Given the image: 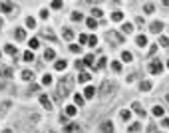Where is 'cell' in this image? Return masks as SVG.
Masks as SVG:
<instances>
[{"label":"cell","mask_w":169,"mask_h":133,"mask_svg":"<svg viewBox=\"0 0 169 133\" xmlns=\"http://www.w3.org/2000/svg\"><path fill=\"white\" fill-rule=\"evenodd\" d=\"M94 60H96V58L90 54V56H86V58H84V64H86V66H92V64H94Z\"/></svg>","instance_id":"d590c367"},{"label":"cell","mask_w":169,"mask_h":133,"mask_svg":"<svg viewBox=\"0 0 169 133\" xmlns=\"http://www.w3.org/2000/svg\"><path fill=\"white\" fill-rule=\"evenodd\" d=\"M161 70H163V66H161V62H159V60H153V62L149 64V72H151V74H155V76H157V74H161Z\"/></svg>","instance_id":"277c9868"},{"label":"cell","mask_w":169,"mask_h":133,"mask_svg":"<svg viewBox=\"0 0 169 133\" xmlns=\"http://www.w3.org/2000/svg\"><path fill=\"white\" fill-rule=\"evenodd\" d=\"M42 84H44V86H50V84H52V76H44Z\"/></svg>","instance_id":"60d3db41"},{"label":"cell","mask_w":169,"mask_h":133,"mask_svg":"<svg viewBox=\"0 0 169 133\" xmlns=\"http://www.w3.org/2000/svg\"><path fill=\"white\" fill-rule=\"evenodd\" d=\"M167 68H169V60H167Z\"/></svg>","instance_id":"db71d44e"},{"label":"cell","mask_w":169,"mask_h":133,"mask_svg":"<svg viewBox=\"0 0 169 133\" xmlns=\"http://www.w3.org/2000/svg\"><path fill=\"white\" fill-rule=\"evenodd\" d=\"M74 101H76V105H82V103H84V95H80V93H74Z\"/></svg>","instance_id":"4dcf8cb0"},{"label":"cell","mask_w":169,"mask_h":133,"mask_svg":"<svg viewBox=\"0 0 169 133\" xmlns=\"http://www.w3.org/2000/svg\"><path fill=\"white\" fill-rule=\"evenodd\" d=\"M0 28H2V18H0Z\"/></svg>","instance_id":"f5cc1de1"},{"label":"cell","mask_w":169,"mask_h":133,"mask_svg":"<svg viewBox=\"0 0 169 133\" xmlns=\"http://www.w3.org/2000/svg\"><path fill=\"white\" fill-rule=\"evenodd\" d=\"M143 12H145V14H153V12H155V4H153V2H145V4H143Z\"/></svg>","instance_id":"ba28073f"},{"label":"cell","mask_w":169,"mask_h":133,"mask_svg":"<svg viewBox=\"0 0 169 133\" xmlns=\"http://www.w3.org/2000/svg\"><path fill=\"white\" fill-rule=\"evenodd\" d=\"M88 46H98V38L92 34V36H88Z\"/></svg>","instance_id":"1f68e13d"},{"label":"cell","mask_w":169,"mask_h":133,"mask_svg":"<svg viewBox=\"0 0 169 133\" xmlns=\"http://www.w3.org/2000/svg\"><path fill=\"white\" fill-rule=\"evenodd\" d=\"M78 113V107H74V105H68L66 107V117H74Z\"/></svg>","instance_id":"9a60e30c"},{"label":"cell","mask_w":169,"mask_h":133,"mask_svg":"<svg viewBox=\"0 0 169 133\" xmlns=\"http://www.w3.org/2000/svg\"><path fill=\"white\" fill-rule=\"evenodd\" d=\"M0 78H12V68L10 66H0Z\"/></svg>","instance_id":"8992f818"},{"label":"cell","mask_w":169,"mask_h":133,"mask_svg":"<svg viewBox=\"0 0 169 133\" xmlns=\"http://www.w3.org/2000/svg\"><path fill=\"white\" fill-rule=\"evenodd\" d=\"M139 129H141V123H131L129 125V133H139Z\"/></svg>","instance_id":"484cf974"},{"label":"cell","mask_w":169,"mask_h":133,"mask_svg":"<svg viewBox=\"0 0 169 133\" xmlns=\"http://www.w3.org/2000/svg\"><path fill=\"white\" fill-rule=\"evenodd\" d=\"M32 78H34V74H32L30 70H24V72H22V80H24V82H32Z\"/></svg>","instance_id":"e0dca14e"},{"label":"cell","mask_w":169,"mask_h":133,"mask_svg":"<svg viewBox=\"0 0 169 133\" xmlns=\"http://www.w3.org/2000/svg\"><path fill=\"white\" fill-rule=\"evenodd\" d=\"M52 8H54V10H60V8H62V2L54 0V2H52Z\"/></svg>","instance_id":"bcb514c9"},{"label":"cell","mask_w":169,"mask_h":133,"mask_svg":"<svg viewBox=\"0 0 169 133\" xmlns=\"http://www.w3.org/2000/svg\"><path fill=\"white\" fill-rule=\"evenodd\" d=\"M102 14H104V12H102L100 8H94V10H92V18H100Z\"/></svg>","instance_id":"74e56055"},{"label":"cell","mask_w":169,"mask_h":133,"mask_svg":"<svg viewBox=\"0 0 169 133\" xmlns=\"http://www.w3.org/2000/svg\"><path fill=\"white\" fill-rule=\"evenodd\" d=\"M42 36H44V38H48V40H56V36H54V32H52L50 28H44Z\"/></svg>","instance_id":"d6986e66"},{"label":"cell","mask_w":169,"mask_h":133,"mask_svg":"<svg viewBox=\"0 0 169 133\" xmlns=\"http://www.w3.org/2000/svg\"><path fill=\"white\" fill-rule=\"evenodd\" d=\"M40 18H44V20L48 18V10H42V12H40Z\"/></svg>","instance_id":"681fc988"},{"label":"cell","mask_w":169,"mask_h":133,"mask_svg":"<svg viewBox=\"0 0 169 133\" xmlns=\"http://www.w3.org/2000/svg\"><path fill=\"white\" fill-rule=\"evenodd\" d=\"M62 34H64V38H66L68 42H72V40H74V32H72L70 28H64V32H62Z\"/></svg>","instance_id":"2e32d148"},{"label":"cell","mask_w":169,"mask_h":133,"mask_svg":"<svg viewBox=\"0 0 169 133\" xmlns=\"http://www.w3.org/2000/svg\"><path fill=\"white\" fill-rule=\"evenodd\" d=\"M149 30H151L153 34H159V32L163 30V22H159V20H155V22H153V24L149 26Z\"/></svg>","instance_id":"5b68a950"},{"label":"cell","mask_w":169,"mask_h":133,"mask_svg":"<svg viewBox=\"0 0 169 133\" xmlns=\"http://www.w3.org/2000/svg\"><path fill=\"white\" fill-rule=\"evenodd\" d=\"M153 115H155V117H163V107L155 105V107H153Z\"/></svg>","instance_id":"83f0119b"},{"label":"cell","mask_w":169,"mask_h":133,"mask_svg":"<svg viewBox=\"0 0 169 133\" xmlns=\"http://www.w3.org/2000/svg\"><path fill=\"white\" fill-rule=\"evenodd\" d=\"M96 95V88H92V86H88V88L84 89V97H88V99H92Z\"/></svg>","instance_id":"8fae6325"},{"label":"cell","mask_w":169,"mask_h":133,"mask_svg":"<svg viewBox=\"0 0 169 133\" xmlns=\"http://www.w3.org/2000/svg\"><path fill=\"white\" fill-rule=\"evenodd\" d=\"M40 103H42V107H46V109H52V101H50L48 95H40Z\"/></svg>","instance_id":"52a82bcc"},{"label":"cell","mask_w":169,"mask_h":133,"mask_svg":"<svg viewBox=\"0 0 169 133\" xmlns=\"http://www.w3.org/2000/svg\"><path fill=\"white\" fill-rule=\"evenodd\" d=\"M120 115H122V119H129V115H131V113H129V111H127V109H124V111H122V113H120Z\"/></svg>","instance_id":"f6af8a7d"},{"label":"cell","mask_w":169,"mask_h":133,"mask_svg":"<svg viewBox=\"0 0 169 133\" xmlns=\"http://www.w3.org/2000/svg\"><path fill=\"white\" fill-rule=\"evenodd\" d=\"M131 107H133V111H135V113H137L139 117H145V111L141 109V105H139V103H133Z\"/></svg>","instance_id":"ac0fdd59"},{"label":"cell","mask_w":169,"mask_h":133,"mask_svg":"<svg viewBox=\"0 0 169 133\" xmlns=\"http://www.w3.org/2000/svg\"><path fill=\"white\" fill-rule=\"evenodd\" d=\"M66 66H68V62H66V60H58V62L54 64V68H56L58 72H62V70H66Z\"/></svg>","instance_id":"5bb4252c"},{"label":"cell","mask_w":169,"mask_h":133,"mask_svg":"<svg viewBox=\"0 0 169 133\" xmlns=\"http://www.w3.org/2000/svg\"><path fill=\"white\" fill-rule=\"evenodd\" d=\"M159 44L161 46H169V38L167 36H161V38H159Z\"/></svg>","instance_id":"ee69618b"},{"label":"cell","mask_w":169,"mask_h":133,"mask_svg":"<svg viewBox=\"0 0 169 133\" xmlns=\"http://www.w3.org/2000/svg\"><path fill=\"white\" fill-rule=\"evenodd\" d=\"M122 30H124V32H126V34H129V32H131V30H133V26H131V24H124V26H122Z\"/></svg>","instance_id":"f35d334b"},{"label":"cell","mask_w":169,"mask_h":133,"mask_svg":"<svg viewBox=\"0 0 169 133\" xmlns=\"http://www.w3.org/2000/svg\"><path fill=\"white\" fill-rule=\"evenodd\" d=\"M4 52H6L8 56H16V46H10V44H6V46H4Z\"/></svg>","instance_id":"ffe728a7"},{"label":"cell","mask_w":169,"mask_h":133,"mask_svg":"<svg viewBox=\"0 0 169 133\" xmlns=\"http://www.w3.org/2000/svg\"><path fill=\"white\" fill-rule=\"evenodd\" d=\"M106 60H108V58H106V56H104V58H100V60H98V64H96V66H94V70H102V68H104V66H106Z\"/></svg>","instance_id":"d4e9b609"},{"label":"cell","mask_w":169,"mask_h":133,"mask_svg":"<svg viewBox=\"0 0 169 133\" xmlns=\"http://www.w3.org/2000/svg\"><path fill=\"white\" fill-rule=\"evenodd\" d=\"M46 133H52V131H46Z\"/></svg>","instance_id":"9f6ffc18"},{"label":"cell","mask_w":169,"mask_h":133,"mask_svg":"<svg viewBox=\"0 0 169 133\" xmlns=\"http://www.w3.org/2000/svg\"><path fill=\"white\" fill-rule=\"evenodd\" d=\"M26 26H28V28H34V26H36V20H34L32 16H28V18H26Z\"/></svg>","instance_id":"836d02e7"},{"label":"cell","mask_w":169,"mask_h":133,"mask_svg":"<svg viewBox=\"0 0 169 133\" xmlns=\"http://www.w3.org/2000/svg\"><path fill=\"white\" fill-rule=\"evenodd\" d=\"M82 18H84V16H82V12H72V20H74V22H80Z\"/></svg>","instance_id":"d6a6232c"},{"label":"cell","mask_w":169,"mask_h":133,"mask_svg":"<svg viewBox=\"0 0 169 133\" xmlns=\"http://www.w3.org/2000/svg\"><path fill=\"white\" fill-rule=\"evenodd\" d=\"M167 101H169V95H167Z\"/></svg>","instance_id":"11a10c76"},{"label":"cell","mask_w":169,"mask_h":133,"mask_svg":"<svg viewBox=\"0 0 169 133\" xmlns=\"http://www.w3.org/2000/svg\"><path fill=\"white\" fill-rule=\"evenodd\" d=\"M122 60H124V62H131V54H129V52H124V54H122Z\"/></svg>","instance_id":"b9f144b4"},{"label":"cell","mask_w":169,"mask_h":133,"mask_svg":"<svg viewBox=\"0 0 169 133\" xmlns=\"http://www.w3.org/2000/svg\"><path fill=\"white\" fill-rule=\"evenodd\" d=\"M0 8H2L4 12H8V14H10V12L14 10V4H12V2H0Z\"/></svg>","instance_id":"30bf717a"},{"label":"cell","mask_w":169,"mask_h":133,"mask_svg":"<svg viewBox=\"0 0 169 133\" xmlns=\"http://www.w3.org/2000/svg\"><path fill=\"white\" fill-rule=\"evenodd\" d=\"M2 133H12V131H10V129H4V131H2Z\"/></svg>","instance_id":"816d5d0a"},{"label":"cell","mask_w":169,"mask_h":133,"mask_svg":"<svg viewBox=\"0 0 169 133\" xmlns=\"http://www.w3.org/2000/svg\"><path fill=\"white\" fill-rule=\"evenodd\" d=\"M66 133H80V125L78 123H68L66 125Z\"/></svg>","instance_id":"9c48e42d"},{"label":"cell","mask_w":169,"mask_h":133,"mask_svg":"<svg viewBox=\"0 0 169 133\" xmlns=\"http://www.w3.org/2000/svg\"><path fill=\"white\" fill-rule=\"evenodd\" d=\"M70 52H72V54H80V52H82V48H80L78 44H72V46H70Z\"/></svg>","instance_id":"e575fe53"},{"label":"cell","mask_w":169,"mask_h":133,"mask_svg":"<svg viewBox=\"0 0 169 133\" xmlns=\"http://www.w3.org/2000/svg\"><path fill=\"white\" fill-rule=\"evenodd\" d=\"M24 60H26V62H32V60H34V54H32V50H26V52H24Z\"/></svg>","instance_id":"f546056e"},{"label":"cell","mask_w":169,"mask_h":133,"mask_svg":"<svg viewBox=\"0 0 169 133\" xmlns=\"http://www.w3.org/2000/svg\"><path fill=\"white\" fill-rule=\"evenodd\" d=\"M112 68H114V72H122V64H120V62H114Z\"/></svg>","instance_id":"7bdbcfd3"},{"label":"cell","mask_w":169,"mask_h":133,"mask_svg":"<svg viewBox=\"0 0 169 133\" xmlns=\"http://www.w3.org/2000/svg\"><path fill=\"white\" fill-rule=\"evenodd\" d=\"M86 24H88V28H90V30L98 28V22H96V18H88V20H86Z\"/></svg>","instance_id":"603a6c76"},{"label":"cell","mask_w":169,"mask_h":133,"mask_svg":"<svg viewBox=\"0 0 169 133\" xmlns=\"http://www.w3.org/2000/svg\"><path fill=\"white\" fill-rule=\"evenodd\" d=\"M8 107H12V103H10V101H4V105H2V115H6Z\"/></svg>","instance_id":"ab89813d"},{"label":"cell","mask_w":169,"mask_h":133,"mask_svg":"<svg viewBox=\"0 0 169 133\" xmlns=\"http://www.w3.org/2000/svg\"><path fill=\"white\" fill-rule=\"evenodd\" d=\"M102 131L104 133H114V123H112V121H106V123L102 125Z\"/></svg>","instance_id":"7c38bea8"},{"label":"cell","mask_w":169,"mask_h":133,"mask_svg":"<svg viewBox=\"0 0 169 133\" xmlns=\"http://www.w3.org/2000/svg\"><path fill=\"white\" fill-rule=\"evenodd\" d=\"M80 42H82V44H88V36H86V34L80 36Z\"/></svg>","instance_id":"c3c4849f"},{"label":"cell","mask_w":169,"mask_h":133,"mask_svg":"<svg viewBox=\"0 0 169 133\" xmlns=\"http://www.w3.org/2000/svg\"><path fill=\"white\" fill-rule=\"evenodd\" d=\"M151 89V82H141V91H149Z\"/></svg>","instance_id":"8d00e7d4"},{"label":"cell","mask_w":169,"mask_h":133,"mask_svg":"<svg viewBox=\"0 0 169 133\" xmlns=\"http://www.w3.org/2000/svg\"><path fill=\"white\" fill-rule=\"evenodd\" d=\"M24 38H26V30L24 28H18L16 30V40H24Z\"/></svg>","instance_id":"cb8c5ba5"},{"label":"cell","mask_w":169,"mask_h":133,"mask_svg":"<svg viewBox=\"0 0 169 133\" xmlns=\"http://www.w3.org/2000/svg\"><path fill=\"white\" fill-rule=\"evenodd\" d=\"M28 46H30V50H36V48L40 46V40H38V38H30V40H28Z\"/></svg>","instance_id":"44dd1931"},{"label":"cell","mask_w":169,"mask_h":133,"mask_svg":"<svg viewBox=\"0 0 169 133\" xmlns=\"http://www.w3.org/2000/svg\"><path fill=\"white\" fill-rule=\"evenodd\" d=\"M161 125H163V127H169V117H165V119L161 121Z\"/></svg>","instance_id":"f907efd6"},{"label":"cell","mask_w":169,"mask_h":133,"mask_svg":"<svg viewBox=\"0 0 169 133\" xmlns=\"http://www.w3.org/2000/svg\"><path fill=\"white\" fill-rule=\"evenodd\" d=\"M135 44L139 46V48H143V46L147 44V38H145V36H137V38H135Z\"/></svg>","instance_id":"7402d4cb"},{"label":"cell","mask_w":169,"mask_h":133,"mask_svg":"<svg viewBox=\"0 0 169 133\" xmlns=\"http://www.w3.org/2000/svg\"><path fill=\"white\" fill-rule=\"evenodd\" d=\"M106 38H108L110 42H114V44H124V36H122V32H114V30H110V32L106 34Z\"/></svg>","instance_id":"7a4b0ae2"},{"label":"cell","mask_w":169,"mask_h":133,"mask_svg":"<svg viewBox=\"0 0 169 133\" xmlns=\"http://www.w3.org/2000/svg\"><path fill=\"white\" fill-rule=\"evenodd\" d=\"M54 56H56V54H54V50H50V48L44 52V58H46V60H54Z\"/></svg>","instance_id":"f1b7e54d"},{"label":"cell","mask_w":169,"mask_h":133,"mask_svg":"<svg viewBox=\"0 0 169 133\" xmlns=\"http://www.w3.org/2000/svg\"><path fill=\"white\" fill-rule=\"evenodd\" d=\"M112 20H114V22H122V20H124V12H122V10H116V12L112 14Z\"/></svg>","instance_id":"4fadbf2b"},{"label":"cell","mask_w":169,"mask_h":133,"mask_svg":"<svg viewBox=\"0 0 169 133\" xmlns=\"http://www.w3.org/2000/svg\"><path fill=\"white\" fill-rule=\"evenodd\" d=\"M155 52H157V46L153 44L151 48H149V56H155Z\"/></svg>","instance_id":"7dc6e473"},{"label":"cell","mask_w":169,"mask_h":133,"mask_svg":"<svg viewBox=\"0 0 169 133\" xmlns=\"http://www.w3.org/2000/svg\"><path fill=\"white\" fill-rule=\"evenodd\" d=\"M90 78H92V76H90V74H88V72H82V74H80V78H78V80H80V82H82V84H86V82H90Z\"/></svg>","instance_id":"4316f807"},{"label":"cell","mask_w":169,"mask_h":133,"mask_svg":"<svg viewBox=\"0 0 169 133\" xmlns=\"http://www.w3.org/2000/svg\"><path fill=\"white\" fill-rule=\"evenodd\" d=\"M74 89V78H70V76H66V78H62L60 82H58V91H56V99L58 101H62V99H66L68 95H70V91Z\"/></svg>","instance_id":"6da1fadb"},{"label":"cell","mask_w":169,"mask_h":133,"mask_svg":"<svg viewBox=\"0 0 169 133\" xmlns=\"http://www.w3.org/2000/svg\"><path fill=\"white\" fill-rule=\"evenodd\" d=\"M114 89H116V84H114L112 80H106V82L102 84V89H100V91H102V95L106 97V95H110Z\"/></svg>","instance_id":"3957f363"}]
</instances>
